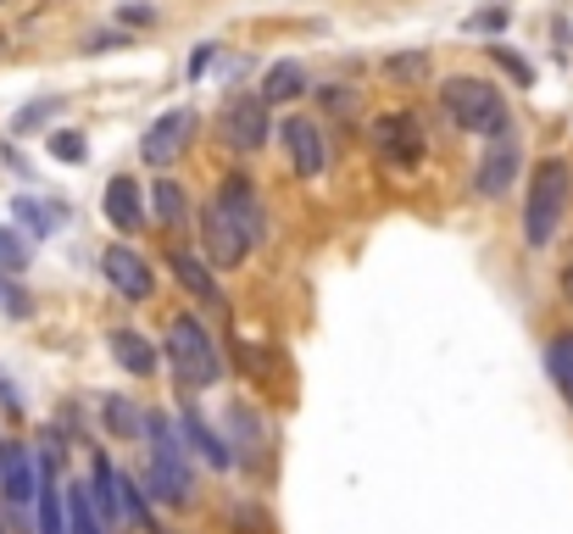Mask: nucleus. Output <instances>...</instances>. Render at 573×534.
I'll use <instances>...</instances> for the list:
<instances>
[{
	"mask_svg": "<svg viewBox=\"0 0 573 534\" xmlns=\"http://www.w3.org/2000/svg\"><path fill=\"white\" fill-rule=\"evenodd\" d=\"M201 239H207V262H212V268H240V262H246V251H251V239H246L240 228H234L217 207H207V212H201Z\"/></svg>",
	"mask_w": 573,
	"mask_h": 534,
	"instance_id": "obj_13",
	"label": "nucleus"
},
{
	"mask_svg": "<svg viewBox=\"0 0 573 534\" xmlns=\"http://www.w3.org/2000/svg\"><path fill=\"white\" fill-rule=\"evenodd\" d=\"M0 7H7V0H0Z\"/></svg>",
	"mask_w": 573,
	"mask_h": 534,
	"instance_id": "obj_37",
	"label": "nucleus"
},
{
	"mask_svg": "<svg viewBox=\"0 0 573 534\" xmlns=\"http://www.w3.org/2000/svg\"><path fill=\"white\" fill-rule=\"evenodd\" d=\"M262 107H284V101H301V95H307V67L301 62H290V57H284V62H273L267 73H262Z\"/></svg>",
	"mask_w": 573,
	"mask_h": 534,
	"instance_id": "obj_19",
	"label": "nucleus"
},
{
	"mask_svg": "<svg viewBox=\"0 0 573 534\" xmlns=\"http://www.w3.org/2000/svg\"><path fill=\"white\" fill-rule=\"evenodd\" d=\"M189 134H196V117H189L184 107H178V112H162V117L151 123V134L139 139V157H146L151 167H167L173 157H184Z\"/></svg>",
	"mask_w": 573,
	"mask_h": 534,
	"instance_id": "obj_12",
	"label": "nucleus"
},
{
	"mask_svg": "<svg viewBox=\"0 0 573 534\" xmlns=\"http://www.w3.org/2000/svg\"><path fill=\"white\" fill-rule=\"evenodd\" d=\"M39 534H67V484L51 457H39Z\"/></svg>",
	"mask_w": 573,
	"mask_h": 534,
	"instance_id": "obj_16",
	"label": "nucleus"
},
{
	"mask_svg": "<svg viewBox=\"0 0 573 534\" xmlns=\"http://www.w3.org/2000/svg\"><path fill=\"white\" fill-rule=\"evenodd\" d=\"M89 51H123V34H101V39H89Z\"/></svg>",
	"mask_w": 573,
	"mask_h": 534,
	"instance_id": "obj_32",
	"label": "nucleus"
},
{
	"mask_svg": "<svg viewBox=\"0 0 573 534\" xmlns=\"http://www.w3.org/2000/svg\"><path fill=\"white\" fill-rule=\"evenodd\" d=\"M123 23H157L151 7H123Z\"/></svg>",
	"mask_w": 573,
	"mask_h": 534,
	"instance_id": "obj_33",
	"label": "nucleus"
},
{
	"mask_svg": "<svg viewBox=\"0 0 573 534\" xmlns=\"http://www.w3.org/2000/svg\"><path fill=\"white\" fill-rule=\"evenodd\" d=\"M151 207H157V223H184L189 218V196L178 189V178H157Z\"/></svg>",
	"mask_w": 573,
	"mask_h": 534,
	"instance_id": "obj_24",
	"label": "nucleus"
},
{
	"mask_svg": "<svg viewBox=\"0 0 573 534\" xmlns=\"http://www.w3.org/2000/svg\"><path fill=\"white\" fill-rule=\"evenodd\" d=\"M562 296L573 301V257H568V268H562Z\"/></svg>",
	"mask_w": 573,
	"mask_h": 534,
	"instance_id": "obj_34",
	"label": "nucleus"
},
{
	"mask_svg": "<svg viewBox=\"0 0 573 534\" xmlns=\"http://www.w3.org/2000/svg\"><path fill=\"white\" fill-rule=\"evenodd\" d=\"M62 112V95H39V101H28L17 117H12V134H34L39 123H51Z\"/></svg>",
	"mask_w": 573,
	"mask_h": 534,
	"instance_id": "obj_25",
	"label": "nucleus"
},
{
	"mask_svg": "<svg viewBox=\"0 0 573 534\" xmlns=\"http://www.w3.org/2000/svg\"><path fill=\"white\" fill-rule=\"evenodd\" d=\"M0 496H7V507L39 501V462H34V451L17 446V440L0 446Z\"/></svg>",
	"mask_w": 573,
	"mask_h": 534,
	"instance_id": "obj_11",
	"label": "nucleus"
},
{
	"mask_svg": "<svg viewBox=\"0 0 573 534\" xmlns=\"http://www.w3.org/2000/svg\"><path fill=\"white\" fill-rule=\"evenodd\" d=\"M385 67H390V78H423V73H428L423 57H390Z\"/></svg>",
	"mask_w": 573,
	"mask_h": 534,
	"instance_id": "obj_31",
	"label": "nucleus"
},
{
	"mask_svg": "<svg viewBox=\"0 0 573 534\" xmlns=\"http://www.w3.org/2000/svg\"><path fill=\"white\" fill-rule=\"evenodd\" d=\"M546 373H551L557 390H562V401L573 407V334H557L551 346H546Z\"/></svg>",
	"mask_w": 573,
	"mask_h": 534,
	"instance_id": "obj_23",
	"label": "nucleus"
},
{
	"mask_svg": "<svg viewBox=\"0 0 573 534\" xmlns=\"http://www.w3.org/2000/svg\"><path fill=\"white\" fill-rule=\"evenodd\" d=\"M0 268H7V273H23L28 268V246H23L12 228H0Z\"/></svg>",
	"mask_w": 573,
	"mask_h": 534,
	"instance_id": "obj_27",
	"label": "nucleus"
},
{
	"mask_svg": "<svg viewBox=\"0 0 573 534\" xmlns=\"http://www.w3.org/2000/svg\"><path fill=\"white\" fill-rule=\"evenodd\" d=\"M490 57H496V62H501V67H507L518 84H530V62H523V57H512L507 45H490Z\"/></svg>",
	"mask_w": 573,
	"mask_h": 534,
	"instance_id": "obj_30",
	"label": "nucleus"
},
{
	"mask_svg": "<svg viewBox=\"0 0 573 534\" xmlns=\"http://www.w3.org/2000/svg\"><path fill=\"white\" fill-rule=\"evenodd\" d=\"M373 157L378 162H385V167H418L423 162V151H428V145H423V128H418V117L412 112H385V117H373Z\"/></svg>",
	"mask_w": 573,
	"mask_h": 534,
	"instance_id": "obj_6",
	"label": "nucleus"
},
{
	"mask_svg": "<svg viewBox=\"0 0 573 534\" xmlns=\"http://www.w3.org/2000/svg\"><path fill=\"white\" fill-rule=\"evenodd\" d=\"M107 346H112V357H117V368L123 373H134V378H151L157 373V346L146 334H134V328H112L107 334Z\"/></svg>",
	"mask_w": 573,
	"mask_h": 534,
	"instance_id": "obj_18",
	"label": "nucleus"
},
{
	"mask_svg": "<svg viewBox=\"0 0 573 534\" xmlns=\"http://www.w3.org/2000/svg\"><path fill=\"white\" fill-rule=\"evenodd\" d=\"M67 534H112L89 501V484H67Z\"/></svg>",
	"mask_w": 573,
	"mask_h": 534,
	"instance_id": "obj_21",
	"label": "nucleus"
},
{
	"mask_svg": "<svg viewBox=\"0 0 573 534\" xmlns=\"http://www.w3.org/2000/svg\"><path fill=\"white\" fill-rule=\"evenodd\" d=\"M101 273H107V284L117 289V296H128V301H151V289H157L146 257H139L134 246H107L101 251Z\"/></svg>",
	"mask_w": 573,
	"mask_h": 534,
	"instance_id": "obj_10",
	"label": "nucleus"
},
{
	"mask_svg": "<svg viewBox=\"0 0 573 534\" xmlns=\"http://www.w3.org/2000/svg\"><path fill=\"white\" fill-rule=\"evenodd\" d=\"M284 151H290V162H296L301 178H317V173L328 167V139H323V128L307 123V117L284 123Z\"/></svg>",
	"mask_w": 573,
	"mask_h": 534,
	"instance_id": "obj_15",
	"label": "nucleus"
},
{
	"mask_svg": "<svg viewBox=\"0 0 573 534\" xmlns=\"http://www.w3.org/2000/svg\"><path fill=\"white\" fill-rule=\"evenodd\" d=\"M89 501L101 512V523L112 534H128V529H146V534H162L157 518H151V496L112 462V457H95V479H89Z\"/></svg>",
	"mask_w": 573,
	"mask_h": 534,
	"instance_id": "obj_2",
	"label": "nucleus"
},
{
	"mask_svg": "<svg viewBox=\"0 0 573 534\" xmlns=\"http://www.w3.org/2000/svg\"><path fill=\"white\" fill-rule=\"evenodd\" d=\"M101 418H107V429L117 434V440H139V434H146V412H139L134 401H123V396H107Z\"/></svg>",
	"mask_w": 573,
	"mask_h": 534,
	"instance_id": "obj_22",
	"label": "nucleus"
},
{
	"mask_svg": "<svg viewBox=\"0 0 573 534\" xmlns=\"http://www.w3.org/2000/svg\"><path fill=\"white\" fill-rule=\"evenodd\" d=\"M440 101H446V112H451V123H457L462 134L496 139L501 128H512V123H507V95H501L496 84H485V78H451V84L440 89Z\"/></svg>",
	"mask_w": 573,
	"mask_h": 534,
	"instance_id": "obj_4",
	"label": "nucleus"
},
{
	"mask_svg": "<svg viewBox=\"0 0 573 534\" xmlns=\"http://www.w3.org/2000/svg\"><path fill=\"white\" fill-rule=\"evenodd\" d=\"M178 429H184V446H189V451H201L212 468H234V462H240V457H234V446L223 440V434H212V429H207V418H201L196 407H184V412H178Z\"/></svg>",
	"mask_w": 573,
	"mask_h": 534,
	"instance_id": "obj_17",
	"label": "nucleus"
},
{
	"mask_svg": "<svg viewBox=\"0 0 573 534\" xmlns=\"http://www.w3.org/2000/svg\"><path fill=\"white\" fill-rule=\"evenodd\" d=\"M12 218H17V223H28L34 234H51V228H57V223H51L57 212L45 207V201H34V196H17V201H12Z\"/></svg>",
	"mask_w": 573,
	"mask_h": 534,
	"instance_id": "obj_26",
	"label": "nucleus"
},
{
	"mask_svg": "<svg viewBox=\"0 0 573 534\" xmlns=\"http://www.w3.org/2000/svg\"><path fill=\"white\" fill-rule=\"evenodd\" d=\"M234 228H240L246 239H251V246H262V239H267V212H262V201H257V189L240 178V173H228L223 184H217V201H212Z\"/></svg>",
	"mask_w": 573,
	"mask_h": 534,
	"instance_id": "obj_7",
	"label": "nucleus"
},
{
	"mask_svg": "<svg viewBox=\"0 0 573 534\" xmlns=\"http://www.w3.org/2000/svg\"><path fill=\"white\" fill-rule=\"evenodd\" d=\"M223 139L234 145V151H262V145H267V107H262V95H234V101L223 107Z\"/></svg>",
	"mask_w": 573,
	"mask_h": 534,
	"instance_id": "obj_9",
	"label": "nucleus"
},
{
	"mask_svg": "<svg viewBox=\"0 0 573 534\" xmlns=\"http://www.w3.org/2000/svg\"><path fill=\"white\" fill-rule=\"evenodd\" d=\"M167 268H173V278H178V284H184V289H189V296H196V301H207V307H223V289H217V278H212V273H207L196 257L173 251V262H167Z\"/></svg>",
	"mask_w": 573,
	"mask_h": 534,
	"instance_id": "obj_20",
	"label": "nucleus"
},
{
	"mask_svg": "<svg viewBox=\"0 0 573 534\" xmlns=\"http://www.w3.org/2000/svg\"><path fill=\"white\" fill-rule=\"evenodd\" d=\"M501 28H507V7H485L468 17V34H501Z\"/></svg>",
	"mask_w": 573,
	"mask_h": 534,
	"instance_id": "obj_29",
	"label": "nucleus"
},
{
	"mask_svg": "<svg viewBox=\"0 0 573 534\" xmlns=\"http://www.w3.org/2000/svg\"><path fill=\"white\" fill-rule=\"evenodd\" d=\"M162 534H173V529H162Z\"/></svg>",
	"mask_w": 573,
	"mask_h": 534,
	"instance_id": "obj_36",
	"label": "nucleus"
},
{
	"mask_svg": "<svg viewBox=\"0 0 573 534\" xmlns=\"http://www.w3.org/2000/svg\"><path fill=\"white\" fill-rule=\"evenodd\" d=\"M0 534H7V523H0Z\"/></svg>",
	"mask_w": 573,
	"mask_h": 534,
	"instance_id": "obj_35",
	"label": "nucleus"
},
{
	"mask_svg": "<svg viewBox=\"0 0 573 534\" xmlns=\"http://www.w3.org/2000/svg\"><path fill=\"white\" fill-rule=\"evenodd\" d=\"M162 357L173 362L178 390H207V384H217V378H223V357H217L212 334H207L196 318H173V323H167Z\"/></svg>",
	"mask_w": 573,
	"mask_h": 534,
	"instance_id": "obj_3",
	"label": "nucleus"
},
{
	"mask_svg": "<svg viewBox=\"0 0 573 534\" xmlns=\"http://www.w3.org/2000/svg\"><path fill=\"white\" fill-rule=\"evenodd\" d=\"M146 496L162 507L196 501V473H189V446L178 440V423L162 412H146Z\"/></svg>",
	"mask_w": 573,
	"mask_h": 534,
	"instance_id": "obj_1",
	"label": "nucleus"
},
{
	"mask_svg": "<svg viewBox=\"0 0 573 534\" xmlns=\"http://www.w3.org/2000/svg\"><path fill=\"white\" fill-rule=\"evenodd\" d=\"M51 157H57V162H84V139H78L73 128L51 134Z\"/></svg>",
	"mask_w": 573,
	"mask_h": 534,
	"instance_id": "obj_28",
	"label": "nucleus"
},
{
	"mask_svg": "<svg viewBox=\"0 0 573 534\" xmlns=\"http://www.w3.org/2000/svg\"><path fill=\"white\" fill-rule=\"evenodd\" d=\"M568 212V162L546 157L530 178V207H523V239L530 246H551Z\"/></svg>",
	"mask_w": 573,
	"mask_h": 534,
	"instance_id": "obj_5",
	"label": "nucleus"
},
{
	"mask_svg": "<svg viewBox=\"0 0 573 534\" xmlns=\"http://www.w3.org/2000/svg\"><path fill=\"white\" fill-rule=\"evenodd\" d=\"M101 212H107V223L117 234H139V228H146V196H139V178L117 173L107 184V196H101Z\"/></svg>",
	"mask_w": 573,
	"mask_h": 534,
	"instance_id": "obj_14",
	"label": "nucleus"
},
{
	"mask_svg": "<svg viewBox=\"0 0 573 534\" xmlns=\"http://www.w3.org/2000/svg\"><path fill=\"white\" fill-rule=\"evenodd\" d=\"M518 167H523V145H518V128H501V134L490 139V151H485L479 173H473V189L496 201V196H507V189H512Z\"/></svg>",
	"mask_w": 573,
	"mask_h": 534,
	"instance_id": "obj_8",
	"label": "nucleus"
}]
</instances>
